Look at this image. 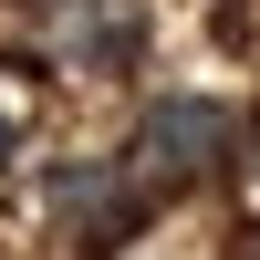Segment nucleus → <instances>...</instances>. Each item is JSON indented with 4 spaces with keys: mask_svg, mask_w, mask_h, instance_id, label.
Instances as JSON below:
<instances>
[{
    "mask_svg": "<svg viewBox=\"0 0 260 260\" xmlns=\"http://www.w3.org/2000/svg\"><path fill=\"white\" fill-rule=\"evenodd\" d=\"M229 146H240V125H229V104H208V94H156L136 115V136H125V167H136L146 187H198V177H219L229 167Z\"/></svg>",
    "mask_w": 260,
    "mask_h": 260,
    "instance_id": "f257e3e1",
    "label": "nucleus"
},
{
    "mask_svg": "<svg viewBox=\"0 0 260 260\" xmlns=\"http://www.w3.org/2000/svg\"><path fill=\"white\" fill-rule=\"evenodd\" d=\"M42 208H52L83 250H125V240L146 229V208H156V187H146L125 156H73V167L42 177Z\"/></svg>",
    "mask_w": 260,
    "mask_h": 260,
    "instance_id": "f03ea898",
    "label": "nucleus"
},
{
    "mask_svg": "<svg viewBox=\"0 0 260 260\" xmlns=\"http://www.w3.org/2000/svg\"><path fill=\"white\" fill-rule=\"evenodd\" d=\"M0 167H11V104H0Z\"/></svg>",
    "mask_w": 260,
    "mask_h": 260,
    "instance_id": "7ed1b4c3",
    "label": "nucleus"
},
{
    "mask_svg": "<svg viewBox=\"0 0 260 260\" xmlns=\"http://www.w3.org/2000/svg\"><path fill=\"white\" fill-rule=\"evenodd\" d=\"M250 167H260V125H250Z\"/></svg>",
    "mask_w": 260,
    "mask_h": 260,
    "instance_id": "20e7f679",
    "label": "nucleus"
},
{
    "mask_svg": "<svg viewBox=\"0 0 260 260\" xmlns=\"http://www.w3.org/2000/svg\"><path fill=\"white\" fill-rule=\"evenodd\" d=\"M240 260H260V229H250V250H240Z\"/></svg>",
    "mask_w": 260,
    "mask_h": 260,
    "instance_id": "39448f33",
    "label": "nucleus"
}]
</instances>
